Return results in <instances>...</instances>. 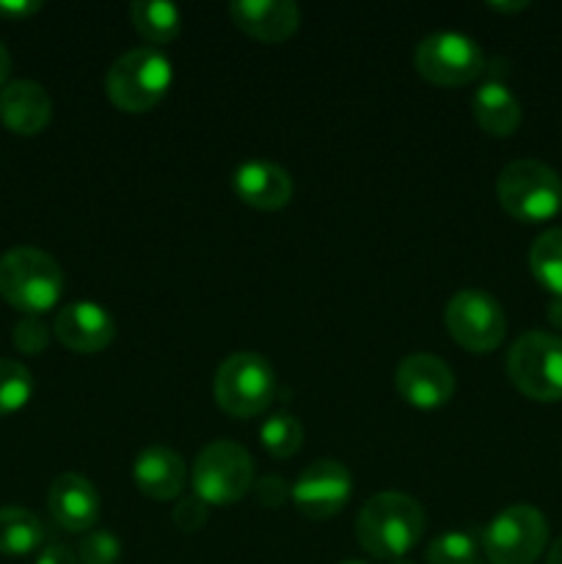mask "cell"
<instances>
[{
	"mask_svg": "<svg viewBox=\"0 0 562 564\" xmlns=\"http://www.w3.org/2000/svg\"><path fill=\"white\" fill-rule=\"evenodd\" d=\"M213 397L224 413L235 419L259 416L275 397V372L259 352H231L218 367L213 380Z\"/></svg>",
	"mask_w": 562,
	"mask_h": 564,
	"instance_id": "obj_5",
	"label": "cell"
},
{
	"mask_svg": "<svg viewBox=\"0 0 562 564\" xmlns=\"http://www.w3.org/2000/svg\"><path fill=\"white\" fill-rule=\"evenodd\" d=\"M545 564H562V538L549 549V560H545Z\"/></svg>",
	"mask_w": 562,
	"mask_h": 564,
	"instance_id": "obj_35",
	"label": "cell"
},
{
	"mask_svg": "<svg viewBox=\"0 0 562 564\" xmlns=\"http://www.w3.org/2000/svg\"><path fill=\"white\" fill-rule=\"evenodd\" d=\"M477 564H479V562H477Z\"/></svg>",
	"mask_w": 562,
	"mask_h": 564,
	"instance_id": "obj_38",
	"label": "cell"
},
{
	"mask_svg": "<svg viewBox=\"0 0 562 564\" xmlns=\"http://www.w3.org/2000/svg\"><path fill=\"white\" fill-rule=\"evenodd\" d=\"M253 488H257L259 505L268 507V510H275V507L284 505L287 496L292 499V488H287V482L281 477H262L259 482H253Z\"/></svg>",
	"mask_w": 562,
	"mask_h": 564,
	"instance_id": "obj_29",
	"label": "cell"
},
{
	"mask_svg": "<svg viewBox=\"0 0 562 564\" xmlns=\"http://www.w3.org/2000/svg\"><path fill=\"white\" fill-rule=\"evenodd\" d=\"M395 564H417V562H408V560H400V562H395Z\"/></svg>",
	"mask_w": 562,
	"mask_h": 564,
	"instance_id": "obj_37",
	"label": "cell"
},
{
	"mask_svg": "<svg viewBox=\"0 0 562 564\" xmlns=\"http://www.w3.org/2000/svg\"><path fill=\"white\" fill-rule=\"evenodd\" d=\"M353 496V474L339 460H314L292 485V505L309 521L339 516Z\"/></svg>",
	"mask_w": 562,
	"mask_h": 564,
	"instance_id": "obj_11",
	"label": "cell"
},
{
	"mask_svg": "<svg viewBox=\"0 0 562 564\" xmlns=\"http://www.w3.org/2000/svg\"><path fill=\"white\" fill-rule=\"evenodd\" d=\"M253 488V460L235 441H213L193 463V494L207 507H229Z\"/></svg>",
	"mask_w": 562,
	"mask_h": 564,
	"instance_id": "obj_7",
	"label": "cell"
},
{
	"mask_svg": "<svg viewBox=\"0 0 562 564\" xmlns=\"http://www.w3.org/2000/svg\"><path fill=\"white\" fill-rule=\"evenodd\" d=\"M496 198L510 218L545 224L562 213V180L540 160H512L496 176Z\"/></svg>",
	"mask_w": 562,
	"mask_h": 564,
	"instance_id": "obj_4",
	"label": "cell"
},
{
	"mask_svg": "<svg viewBox=\"0 0 562 564\" xmlns=\"http://www.w3.org/2000/svg\"><path fill=\"white\" fill-rule=\"evenodd\" d=\"M472 113L479 130L494 138H510L521 127L523 108L516 94L499 80H488L474 91Z\"/></svg>",
	"mask_w": 562,
	"mask_h": 564,
	"instance_id": "obj_19",
	"label": "cell"
},
{
	"mask_svg": "<svg viewBox=\"0 0 562 564\" xmlns=\"http://www.w3.org/2000/svg\"><path fill=\"white\" fill-rule=\"evenodd\" d=\"M55 339L72 352L80 356H94L110 347L116 339V323L105 306L94 301H77L61 308L55 314Z\"/></svg>",
	"mask_w": 562,
	"mask_h": 564,
	"instance_id": "obj_13",
	"label": "cell"
},
{
	"mask_svg": "<svg viewBox=\"0 0 562 564\" xmlns=\"http://www.w3.org/2000/svg\"><path fill=\"white\" fill-rule=\"evenodd\" d=\"M444 323L452 339L468 352H494L507 334L501 303L483 290H461L444 308Z\"/></svg>",
	"mask_w": 562,
	"mask_h": 564,
	"instance_id": "obj_10",
	"label": "cell"
},
{
	"mask_svg": "<svg viewBox=\"0 0 562 564\" xmlns=\"http://www.w3.org/2000/svg\"><path fill=\"white\" fill-rule=\"evenodd\" d=\"M121 556V543L114 532L105 529H94L86 532L80 549H77V560L80 564H116Z\"/></svg>",
	"mask_w": 562,
	"mask_h": 564,
	"instance_id": "obj_26",
	"label": "cell"
},
{
	"mask_svg": "<svg viewBox=\"0 0 562 564\" xmlns=\"http://www.w3.org/2000/svg\"><path fill=\"white\" fill-rule=\"evenodd\" d=\"M490 9L494 11H507V14H510V11H523V9H529V3L527 0H518V3H488Z\"/></svg>",
	"mask_w": 562,
	"mask_h": 564,
	"instance_id": "obj_34",
	"label": "cell"
},
{
	"mask_svg": "<svg viewBox=\"0 0 562 564\" xmlns=\"http://www.w3.org/2000/svg\"><path fill=\"white\" fill-rule=\"evenodd\" d=\"M33 397V378L25 364L0 358V416L22 411Z\"/></svg>",
	"mask_w": 562,
	"mask_h": 564,
	"instance_id": "obj_24",
	"label": "cell"
},
{
	"mask_svg": "<svg viewBox=\"0 0 562 564\" xmlns=\"http://www.w3.org/2000/svg\"><path fill=\"white\" fill-rule=\"evenodd\" d=\"M174 64L158 47H136L114 61L105 75V94L121 113H149L169 94Z\"/></svg>",
	"mask_w": 562,
	"mask_h": 564,
	"instance_id": "obj_3",
	"label": "cell"
},
{
	"mask_svg": "<svg viewBox=\"0 0 562 564\" xmlns=\"http://www.w3.org/2000/svg\"><path fill=\"white\" fill-rule=\"evenodd\" d=\"M507 375L534 402L562 400V336L529 330L507 352Z\"/></svg>",
	"mask_w": 562,
	"mask_h": 564,
	"instance_id": "obj_6",
	"label": "cell"
},
{
	"mask_svg": "<svg viewBox=\"0 0 562 564\" xmlns=\"http://www.w3.org/2000/svg\"><path fill=\"white\" fill-rule=\"evenodd\" d=\"M44 543V527L31 510L0 507V554L28 556Z\"/></svg>",
	"mask_w": 562,
	"mask_h": 564,
	"instance_id": "obj_21",
	"label": "cell"
},
{
	"mask_svg": "<svg viewBox=\"0 0 562 564\" xmlns=\"http://www.w3.org/2000/svg\"><path fill=\"white\" fill-rule=\"evenodd\" d=\"M231 191L242 204L262 213H275L284 209L292 202V185L290 171L281 169L279 163L270 160H246L231 171Z\"/></svg>",
	"mask_w": 562,
	"mask_h": 564,
	"instance_id": "obj_14",
	"label": "cell"
},
{
	"mask_svg": "<svg viewBox=\"0 0 562 564\" xmlns=\"http://www.w3.org/2000/svg\"><path fill=\"white\" fill-rule=\"evenodd\" d=\"M259 441L270 455L287 460V457L298 455V449L303 446V424L290 411L270 413L259 427Z\"/></svg>",
	"mask_w": 562,
	"mask_h": 564,
	"instance_id": "obj_23",
	"label": "cell"
},
{
	"mask_svg": "<svg viewBox=\"0 0 562 564\" xmlns=\"http://www.w3.org/2000/svg\"><path fill=\"white\" fill-rule=\"evenodd\" d=\"M229 14L246 36L262 44L287 42L301 25V9L292 0H235Z\"/></svg>",
	"mask_w": 562,
	"mask_h": 564,
	"instance_id": "obj_16",
	"label": "cell"
},
{
	"mask_svg": "<svg viewBox=\"0 0 562 564\" xmlns=\"http://www.w3.org/2000/svg\"><path fill=\"white\" fill-rule=\"evenodd\" d=\"M0 295L28 317L50 312L64 295L61 264L39 248H11L0 257Z\"/></svg>",
	"mask_w": 562,
	"mask_h": 564,
	"instance_id": "obj_2",
	"label": "cell"
},
{
	"mask_svg": "<svg viewBox=\"0 0 562 564\" xmlns=\"http://www.w3.org/2000/svg\"><path fill=\"white\" fill-rule=\"evenodd\" d=\"M549 323L554 325V328L562 330V297H554L549 306Z\"/></svg>",
	"mask_w": 562,
	"mask_h": 564,
	"instance_id": "obj_33",
	"label": "cell"
},
{
	"mask_svg": "<svg viewBox=\"0 0 562 564\" xmlns=\"http://www.w3.org/2000/svg\"><path fill=\"white\" fill-rule=\"evenodd\" d=\"M342 564H367V562H358V560H350V562H342Z\"/></svg>",
	"mask_w": 562,
	"mask_h": 564,
	"instance_id": "obj_36",
	"label": "cell"
},
{
	"mask_svg": "<svg viewBox=\"0 0 562 564\" xmlns=\"http://www.w3.org/2000/svg\"><path fill=\"white\" fill-rule=\"evenodd\" d=\"M11 341H14L17 350L25 352V356H42L50 345V330L39 317H25L14 325Z\"/></svg>",
	"mask_w": 562,
	"mask_h": 564,
	"instance_id": "obj_27",
	"label": "cell"
},
{
	"mask_svg": "<svg viewBox=\"0 0 562 564\" xmlns=\"http://www.w3.org/2000/svg\"><path fill=\"white\" fill-rule=\"evenodd\" d=\"M130 20L152 47L171 44L182 31V11L163 0H136L130 6Z\"/></svg>",
	"mask_w": 562,
	"mask_h": 564,
	"instance_id": "obj_20",
	"label": "cell"
},
{
	"mask_svg": "<svg viewBox=\"0 0 562 564\" xmlns=\"http://www.w3.org/2000/svg\"><path fill=\"white\" fill-rule=\"evenodd\" d=\"M413 66L433 86L455 88L477 80L485 72V53L472 36L439 31L424 36L413 50Z\"/></svg>",
	"mask_w": 562,
	"mask_h": 564,
	"instance_id": "obj_9",
	"label": "cell"
},
{
	"mask_svg": "<svg viewBox=\"0 0 562 564\" xmlns=\"http://www.w3.org/2000/svg\"><path fill=\"white\" fill-rule=\"evenodd\" d=\"M42 9L39 0H0V17L6 20H25V17L36 14Z\"/></svg>",
	"mask_w": 562,
	"mask_h": 564,
	"instance_id": "obj_30",
	"label": "cell"
},
{
	"mask_svg": "<svg viewBox=\"0 0 562 564\" xmlns=\"http://www.w3.org/2000/svg\"><path fill=\"white\" fill-rule=\"evenodd\" d=\"M529 270L534 281L551 292L554 297H562V229H549L532 242L529 248Z\"/></svg>",
	"mask_w": 562,
	"mask_h": 564,
	"instance_id": "obj_22",
	"label": "cell"
},
{
	"mask_svg": "<svg viewBox=\"0 0 562 564\" xmlns=\"http://www.w3.org/2000/svg\"><path fill=\"white\" fill-rule=\"evenodd\" d=\"M33 564H80V560L66 545H47Z\"/></svg>",
	"mask_w": 562,
	"mask_h": 564,
	"instance_id": "obj_31",
	"label": "cell"
},
{
	"mask_svg": "<svg viewBox=\"0 0 562 564\" xmlns=\"http://www.w3.org/2000/svg\"><path fill=\"white\" fill-rule=\"evenodd\" d=\"M477 549L472 532H444L428 545V564H477Z\"/></svg>",
	"mask_w": 562,
	"mask_h": 564,
	"instance_id": "obj_25",
	"label": "cell"
},
{
	"mask_svg": "<svg viewBox=\"0 0 562 564\" xmlns=\"http://www.w3.org/2000/svg\"><path fill=\"white\" fill-rule=\"evenodd\" d=\"M9 72H11V55H9V50L3 47V42H0V88L6 86V77H9Z\"/></svg>",
	"mask_w": 562,
	"mask_h": 564,
	"instance_id": "obj_32",
	"label": "cell"
},
{
	"mask_svg": "<svg viewBox=\"0 0 562 564\" xmlns=\"http://www.w3.org/2000/svg\"><path fill=\"white\" fill-rule=\"evenodd\" d=\"M424 534V510L406 494L372 496L356 518L358 545L375 560H406Z\"/></svg>",
	"mask_w": 562,
	"mask_h": 564,
	"instance_id": "obj_1",
	"label": "cell"
},
{
	"mask_svg": "<svg viewBox=\"0 0 562 564\" xmlns=\"http://www.w3.org/2000/svg\"><path fill=\"white\" fill-rule=\"evenodd\" d=\"M549 543V521L532 505H512L490 518L479 534L490 564H532Z\"/></svg>",
	"mask_w": 562,
	"mask_h": 564,
	"instance_id": "obj_8",
	"label": "cell"
},
{
	"mask_svg": "<svg viewBox=\"0 0 562 564\" xmlns=\"http://www.w3.org/2000/svg\"><path fill=\"white\" fill-rule=\"evenodd\" d=\"M171 518H174L180 532L193 534L207 523V505H204L202 499H196V496H193V499H182L180 505L174 507V512H171Z\"/></svg>",
	"mask_w": 562,
	"mask_h": 564,
	"instance_id": "obj_28",
	"label": "cell"
},
{
	"mask_svg": "<svg viewBox=\"0 0 562 564\" xmlns=\"http://www.w3.org/2000/svg\"><path fill=\"white\" fill-rule=\"evenodd\" d=\"M53 119V99L36 80H11L0 88V121L9 132L33 138Z\"/></svg>",
	"mask_w": 562,
	"mask_h": 564,
	"instance_id": "obj_17",
	"label": "cell"
},
{
	"mask_svg": "<svg viewBox=\"0 0 562 564\" xmlns=\"http://www.w3.org/2000/svg\"><path fill=\"white\" fill-rule=\"evenodd\" d=\"M397 394L417 411H435L455 397V375L450 364L430 352H411L400 361L395 372Z\"/></svg>",
	"mask_w": 562,
	"mask_h": 564,
	"instance_id": "obj_12",
	"label": "cell"
},
{
	"mask_svg": "<svg viewBox=\"0 0 562 564\" xmlns=\"http://www.w3.org/2000/svg\"><path fill=\"white\" fill-rule=\"evenodd\" d=\"M132 479H136L138 490L154 501H171L185 490L187 482V466L182 455L171 446H147L141 455L136 457L132 466Z\"/></svg>",
	"mask_w": 562,
	"mask_h": 564,
	"instance_id": "obj_18",
	"label": "cell"
},
{
	"mask_svg": "<svg viewBox=\"0 0 562 564\" xmlns=\"http://www.w3.org/2000/svg\"><path fill=\"white\" fill-rule=\"evenodd\" d=\"M47 507L53 521L64 532L83 534L91 532L94 523L99 521L102 499H99V490L94 488L88 477H83V474H61L50 485Z\"/></svg>",
	"mask_w": 562,
	"mask_h": 564,
	"instance_id": "obj_15",
	"label": "cell"
}]
</instances>
